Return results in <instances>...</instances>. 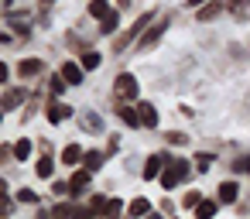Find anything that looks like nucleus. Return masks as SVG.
<instances>
[{
  "mask_svg": "<svg viewBox=\"0 0 250 219\" xmlns=\"http://www.w3.org/2000/svg\"><path fill=\"white\" fill-rule=\"evenodd\" d=\"M120 212H124V202H120V199H110V202H106V212H103V216H106V219H117Z\"/></svg>",
  "mask_w": 250,
  "mask_h": 219,
  "instance_id": "21",
  "label": "nucleus"
},
{
  "mask_svg": "<svg viewBox=\"0 0 250 219\" xmlns=\"http://www.w3.org/2000/svg\"><path fill=\"white\" fill-rule=\"evenodd\" d=\"M199 202H202V195H199V192H188V195L182 199V205H185V209H192V205H199Z\"/></svg>",
  "mask_w": 250,
  "mask_h": 219,
  "instance_id": "29",
  "label": "nucleus"
},
{
  "mask_svg": "<svg viewBox=\"0 0 250 219\" xmlns=\"http://www.w3.org/2000/svg\"><path fill=\"white\" fill-rule=\"evenodd\" d=\"M188 7H206V0H188Z\"/></svg>",
  "mask_w": 250,
  "mask_h": 219,
  "instance_id": "36",
  "label": "nucleus"
},
{
  "mask_svg": "<svg viewBox=\"0 0 250 219\" xmlns=\"http://www.w3.org/2000/svg\"><path fill=\"white\" fill-rule=\"evenodd\" d=\"M161 35H165V21H154V28H151V31L141 38V48H151V45H154Z\"/></svg>",
  "mask_w": 250,
  "mask_h": 219,
  "instance_id": "7",
  "label": "nucleus"
},
{
  "mask_svg": "<svg viewBox=\"0 0 250 219\" xmlns=\"http://www.w3.org/2000/svg\"><path fill=\"white\" fill-rule=\"evenodd\" d=\"M195 168H199V171H209V168H212V154H199V158H195Z\"/></svg>",
  "mask_w": 250,
  "mask_h": 219,
  "instance_id": "28",
  "label": "nucleus"
},
{
  "mask_svg": "<svg viewBox=\"0 0 250 219\" xmlns=\"http://www.w3.org/2000/svg\"><path fill=\"white\" fill-rule=\"evenodd\" d=\"M137 79L130 76V72H124V76H117V82H113V96L120 100V103H127V100H137Z\"/></svg>",
  "mask_w": 250,
  "mask_h": 219,
  "instance_id": "3",
  "label": "nucleus"
},
{
  "mask_svg": "<svg viewBox=\"0 0 250 219\" xmlns=\"http://www.w3.org/2000/svg\"><path fill=\"white\" fill-rule=\"evenodd\" d=\"M185 140H188V137H185V134H178V130H175V134H168V144H185Z\"/></svg>",
  "mask_w": 250,
  "mask_h": 219,
  "instance_id": "34",
  "label": "nucleus"
},
{
  "mask_svg": "<svg viewBox=\"0 0 250 219\" xmlns=\"http://www.w3.org/2000/svg\"><path fill=\"white\" fill-rule=\"evenodd\" d=\"M137 110H141V123L144 127H158V110L151 103H137Z\"/></svg>",
  "mask_w": 250,
  "mask_h": 219,
  "instance_id": "5",
  "label": "nucleus"
},
{
  "mask_svg": "<svg viewBox=\"0 0 250 219\" xmlns=\"http://www.w3.org/2000/svg\"><path fill=\"white\" fill-rule=\"evenodd\" d=\"M106 202H110V199H103V195H96V199L89 202V209H93V212H106Z\"/></svg>",
  "mask_w": 250,
  "mask_h": 219,
  "instance_id": "30",
  "label": "nucleus"
},
{
  "mask_svg": "<svg viewBox=\"0 0 250 219\" xmlns=\"http://www.w3.org/2000/svg\"><path fill=\"white\" fill-rule=\"evenodd\" d=\"M69 185H72V195H76V192H83V188H86V185H89V171H76V175H72V181H69Z\"/></svg>",
  "mask_w": 250,
  "mask_h": 219,
  "instance_id": "18",
  "label": "nucleus"
},
{
  "mask_svg": "<svg viewBox=\"0 0 250 219\" xmlns=\"http://www.w3.org/2000/svg\"><path fill=\"white\" fill-rule=\"evenodd\" d=\"M48 86H52V93H55V96H59V93H62V89H65V79H62V76H55V79H52V82H48Z\"/></svg>",
  "mask_w": 250,
  "mask_h": 219,
  "instance_id": "32",
  "label": "nucleus"
},
{
  "mask_svg": "<svg viewBox=\"0 0 250 219\" xmlns=\"http://www.w3.org/2000/svg\"><path fill=\"white\" fill-rule=\"evenodd\" d=\"M83 161H86V171H100L103 168V154H96V151H89Z\"/></svg>",
  "mask_w": 250,
  "mask_h": 219,
  "instance_id": "19",
  "label": "nucleus"
},
{
  "mask_svg": "<svg viewBox=\"0 0 250 219\" xmlns=\"http://www.w3.org/2000/svg\"><path fill=\"white\" fill-rule=\"evenodd\" d=\"M100 31H103V35H110V31H117V11H113V14H110L106 21H100Z\"/></svg>",
  "mask_w": 250,
  "mask_h": 219,
  "instance_id": "27",
  "label": "nucleus"
},
{
  "mask_svg": "<svg viewBox=\"0 0 250 219\" xmlns=\"http://www.w3.org/2000/svg\"><path fill=\"white\" fill-rule=\"evenodd\" d=\"M89 14H93V18H100V21H106L113 11H110V4H106V0H93V4H89Z\"/></svg>",
  "mask_w": 250,
  "mask_h": 219,
  "instance_id": "14",
  "label": "nucleus"
},
{
  "mask_svg": "<svg viewBox=\"0 0 250 219\" xmlns=\"http://www.w3.org/2000/svg\"><path fill=\"white\" fill-rule=\"evenodd\" d=\"M161 164H168V158H161V154L147 158V164H144V178H158V175H161Z\"/></svg>",
  "mask_w": 250,
  "mask_h": 219,
  "instance_id": "6",
  "label": "nucleus"
},
{
  "mask_svg": "<svg viewBox=\"0 0 250 219\" xmlns=\"http://www.w3.org/2000/svg\"><path fill=\"white\" fill-rule=\"evenodd\" d=\"M236 192H240V188H236V181H223V185H219V202H223V205L236 202Z\"/></svg>",
  "mask_w": 250,
  "mask_h": 219,
  "instance_id": "10",
  "label": "nucleus"
},
{
  "mask_svg": "<svg viewBox=\"0 0 250 219\" xmlns=\"http://www.w3.org/2000/svg\"><path fill=\"white\" fill-rule=\"evenodd\" d=\"M28 154H31V140H18V144H14V158H21V161H24Z\"/></svg>",
  "mask_w": 250,
  "mask_h": 219,
  "instance_id": "25",
  "label": "nucleus"
},
{
  "mask_svg": "<svg viewBox=\"0 0 250 219\" xmlns=\"http://www.w3.org/2000/svg\"><path fill=\"white\" fill-rule=\"evenodd\" d=\"M233 171H240V175H243V171H250V154H247V158H240V161L233 164Z\"/></svg>",
  "mask_w": 250,
  "mask_h": 219,
  "instance_id": "33",
  "label": "nucleus"
},
{
  "mask_svg": "<svg viewBox=\"0 0 250 219\" xmlns=\"http://www.w3.org/2000/svg\"><path fill=\"white\" fill-rule=\"evenodd\" d=\"M212 216H216V202L202 199V202L195 205V219H212Z\"/></svg>",
  "mask_w": 250,
  "mask_h": 219,
  "instance_id": "15",
  "label": "nucleus"
},
{
  "mask_svg": "<svg viewBox=\"0 0 250 219\" xmlns=\"http://www.w3.org/2000/svg\"><path fill=\"white\" fill-rule=\"evenodd\" d=\"M76 219H93V209L86 205V209H76Z\"/></svg>",
  "mask_w": 250,
  "mask_h": 219,
  "instance_id": "35",
  "label": "nucleus"
},
{
  "mask_svg": "<svg viewBox=\"0 0 250 219\" xmlns=\"http://www.w3.org/2000/svg\"><path fill=\"white\" fill-rule=\"evenodd\" d=\"M83 69H100V52H86L83 55Z\"/></svg>",
  "mask_w": 250,
  "mask_h": 219,
  "instance_id": "24",
  "label": "nucleus"
},
{
  "mask_svg": "<svg viewBox=\"0 0 250 219\" xmlns=\"http://www.w3.org/2000/svg\"><path fill=\"white\" fill-rule=\"evenodd\" d=\"M42 4H45V7H48V4H55V0H42Z\"/></svg>",
  "mask_w": 250,
  "mask_h": 219,
  "instance_id": "38",
  "label": "nucleus"
},
{
  "mask_svg": "<svg viewBox=\"0 0 250 219\" xmlns=\"http://www.w3.org/2000/svg\"><path fill=\"white\" fill-rule=\"evenodd\" d=\"M52 219H76V205H69V202L55 205V216H52Z\"/></svg>",
  "mask_w": 250,
  "mask_h": 219,
  "instance_id": "20",
  "label": "nucleus"
},
{
  "mask_svg": "<svg viewBox=\"0 0 250 219\" xmlns=\"http://www.w3.org/2000/svg\"><path fill=\"white\" fill-rule=\"evenodd\" d=\"M117 113H120V120H124L127 127H144V123H141V110H137V106H120Z\"/></svg>",
  "mask_w": 250,
  "mask_h": 219,
  "instance_id": "4",
  "label": "nucleus"
},
{
  "mask_svg": "<svg viewBox=\"0 0 250 219\" xmlns=\"http://www.w3.org/2000/svg\"><path fill=\"white\" fill-rule=\"evenodd\" d=\"M219 11H223V4H206V7H199V21H212V18H219Z\"/></svg>",
  "mask_w": 250,
  "mask_h": 219,
  "instance_id": "17",
  "label": "nucleus"
},
{
  "mask_svg": "<svg viewBox=\"0 0 250 219\" xmlns=\"http://www.w3.org/2000/svg\"><path fill=\"white\" fill-rule=\"evenodd\" d=\"M65 117H72V110H69L65 103H52V106H48V120H52V123H62Z\"/></svg>",
  "mask_w": 250,
  "mask_h": 219,
  "instance_id": "9",
  "label": "nucleus"
},
{
  "mask_svg": "<svg viewBox=\"0 0 250 219\" xmlns=\"http://www.w3.org/2000/svg\"><path fill=\"white\" fill-rule=\"evenodd\" d=\"M185 175H188V161H168V164H165V171H161V188H165V192H168V188H175Z\"/></svg>",
  "mask_w": 250,
  "mask_h": 219,
  "instance_id": "1",
  "label": "nucleus"
},
{
  "mask_svg": "<svg viewBox=\"0 0 250 219\" xmlns=\"http://www.w3.org/2000/svg\"><path fill=\"white\" fill-rule=\"evenodd\" d=\"M62 79H65V82H83V65L65 62V65H62Z\"/></svg>",
  "mask_w": 250,
  "mask_h": 219,
  "instance_id": "8",
  "label": "nucleus"
},
{
  "mask_svg": "<svg viewBox=\"0 0 250 219\" xmlns=\"http://www.w3.org/2000/svg\"><path fill=\"white\" fill-rule=\"evenodd\" d=\"M38 219H52V216H48V212H42V216H38Z\"/></svg>",
  "mask_w": 250,
  "mask_h": 219,
  "instance_id": "37",
  "label": "nucleus"
},
{
  "mask_svg": "<svg viewBox=\"0 0 250 219\" xmlns=\"http://www.w3.org/2000/svg\"><path fill=\"white\" fill-rule=\"evenodd\" d=\"M151 21H154V14H151V11H147V14H141V18L130 24V31H124V35L113 41V48H117V52H124V48H127V45H130V41H134V38H137V35H141L147 24H151Z\"/></svg>",
  "mask_w": 250,
  "mask_h": 219,
  "instance_id": "2",
  "label": "nucleus"
},
{
  "mask_svg": "<svg viewBox=\"0 0 250 219\" xmlns=\"http://www.w3.org/2000/svg\"><path fill=\"white\" fill-rule=\"evenodd\" d=\"M52 171H55L52 158H42V161H38V175H42V178H52Z\"/></svg>",
  "mask_w": 250,
  "mask_h": 219,
  "instance_id": "26",
  "label": "nucleus"
},
{
  "mask_svg": "<svg viewBox=\"0 0 250 219\" xmlns=\"http://www.w3.org/2000/svg\"><path fill=\"white\" fill-rule=\"evenodd\" d=\"M83 158H86V154H83V147H79V144H69V147L62 151V161H65V164H79Z\"/></svg>",
  "mask_w": 250,
  "mask_h": 219,
  "instance_id": "13",
  "label": "nucleus"
},
{
  "mask_svg": "<svg viewBox=\"0 0 250 219\" xmlns=\"http://www.w3.org/2000/svg\"><path fill=\"white\" fill-rule=\"evenodd\" d=\"M18 199H21V202H38V192H31V188H21V192H18Z\"/></svg>",
  "mask_w": 250,
  "mask_h": 219,
  "instance_id": "31",
  "label": "nucleus"
},
{
  "mask_svg": "<svg viewBox=\"0 0 250 219\" xmlns=\"http://www.w3.org/2000/svg\"><path fill=\"white\" fill-rule=\"evenodd\" d=\"M229 7L236 18H250V4H243V0H229Z\"/></svg>",
  "mask_w": 250,
  "mask_h": 219,
  "instance_id": "23",
  "label": "nucleus"
},
{
  "mask_svg": "<svg viewBox=\"0 0 250 219\" xmlns=\"http://www.w3.org/2000/svg\"><path fill=\"white\" fill-rule=\"evenodd\" d=\"M24 96H28V89H7V93H4V110H14Z\"/></svg>",
  "mask_w": 250,
  "mask_h": 219,
  "instance_id": "12",
  "label": "nucleus"
},
{
  "mask_svg": "<svg viewBox=\"0 0 250 219\" xmlns=\"http://www.w3.org/2000/svg\"><path fill=\"white\" fill-rule=\"evenodd\" d=\"M83 123H86V130H103V120L96 113H83Z\"/></svg>",
  "mask_w": 250,
  "mask_h": 219,
  "instance_id": "22",
  "label": "nucleus"
},
{
  "mask_svg": "<svg viewBox=\"0 0 250 219\" xmlns=\"http://www.w3.org/2000/svg\"><path fill=\"white\" fill-rule=\"evenodd\" d=\"M127 212H130L134 219H137V216H151V205H147V199H134Z\"/></svg>",
  "mask_w": 250,
  "mask_h": 219,
  "instance_id": "16",
  "label": "nucleus"
},
{
  "mask_svg": "<svg viewBox=\"0 0 250 219\" xmlns=\"http://www.w3.org/2000/svg\"><path fill=\"white\" fill-rule=\"evenodd\" d=\"M42 69H45V65H42V62H38V59H24V62H21V65H18V72H21V76H24V79H28V76H38V72H42Z\"/></svg>",
  "mask_w": 250,
  "mask_h": 219,
  "instance_id": "11",
  "label": "nucleus"
}]
</instances>
